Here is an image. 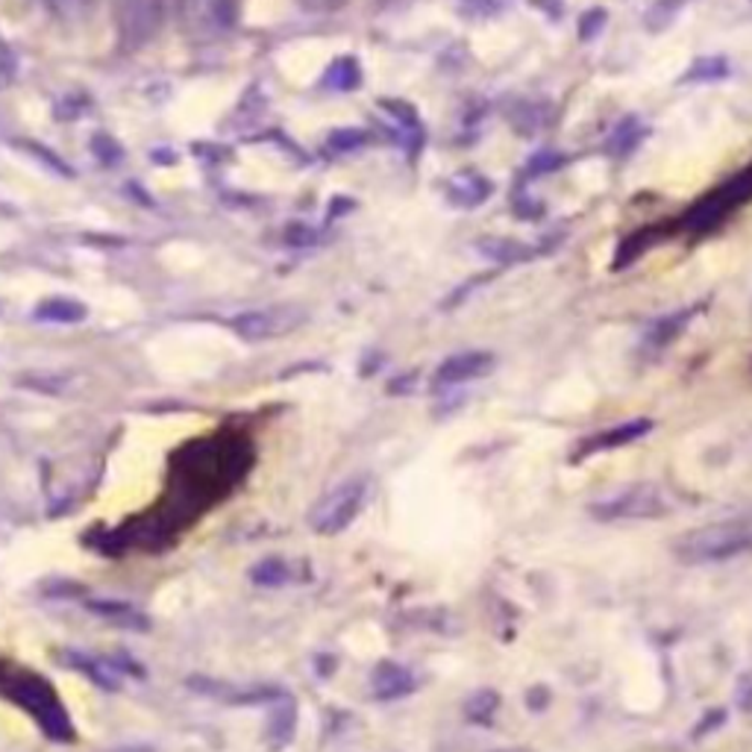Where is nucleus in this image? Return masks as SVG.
<instances>
[{"mask_svg": "<svg viewBox=\"0 0 752 752\" xmlns=\"http://www.w3.org/2000/svg\"><path fill=\"white\" fill-rule=\"evenodd\" d=\"M706 309H708V300H699V303H690V306H685V309H676V312H667V314L653 318V321L646 323L644 339H641L646 353H662V350L671 347L673 341L679 339L682 332L688 330L690 323L697 321V314H703Z\"/></svg>", "mask_w": 752, "mask_h": 752, "instance_id": "1a4fd4ad", "label": "nucleus"}, {"mask_svg": "<svg viewBox=\"0 0 752 752\" xmlns=\"http://www.w3.org/2000/svg\"><path fill=\"white\" fill-rule=\"evenodd\" d=\"M365 479H347L344 485H339L335 491H330L323 497L312 511V527L321 532V535H335L341 529H347L353 523V518L358 515V509L365 506Z\"/></svg>", "mask_w": 752, "mask_h": 752, "instance_id": "423d86ee", "label": "nucleus"}, {"mask_svg": "<svg viewBox=\"0 0 752 752\" xmlns=\"http://www.w3.org/2000/svg\"><path fill=\"white\" fill-rule=\"evenodd\" d=\"M653 427L655 423L650 421V418H632V421H623L618 423V427H609V430L591 432V435H585V439L576 444V450L571 453V462L579 465V462L597 456V453H609V450H620L627 447V444H635V441L646 439V435L653 432Z\"/></svg>", "mask_w": 752, "mask_h": 752, "instance_id": "6e6552de", "label": "nucleus"}, {"mask_svg": "<svg viewBox=\"0 0 752 752\" xmlns=\"http://www.w3.org/2000/svg\"><path fill=\"white\" fill-rule=\"evenodd\" d=\"M95 7V0H47V10L63 21L86 19Z\"/></svg>", "mask_w": 752, "mask_h": 752, "instance_id": "393cba45", "label": "nucleus"}, {"mask_svg": "<svg viewBox=\"0 0 752 752\" xmlns=\"http://www.w3.org/2000/svg\"><path fill=\"white\" fill-rule=\"evenodd\" d=\"M68 374H30L21 379V386L33 388V391H47V395H59L68 386Z\"/></svg>", "mask_w": 752, "mask_h": 752, "instance_id": "bb28decb", "label": "nucleus"}, {"mask_svg": "<svg viewBox=\"0 0 752 752\" xmlns=\"http://www.w3.org/2000/svg\"><path fill=\"white\" fill-rule=\"evenodd\" d=\"M300 323H303V312L295 306H270V309H256L233 318V330L244 341H265L279 339Z\"/></svg>", "mask_w": 752, "mask_h": 752, "instance_id": "0eeeda50", "label": "nucleus"}, {"mask_svg": "<svg viewBox=\"0 0 752 752\" xmlns=\"http://www.w3.org/2000/svg\"><path fill=\"white\" fill-rule=\"evenodd\" d=\"M673 233H679V221H659V224H646L641 230H635L632 235H627L623 242L618 244V253L611 259V270H627L632 268L638 259H644L646 253L659 247L664 239H671Z\"/></svg>", "mask_w": 752, "mask_h": 752, "instance_id": "9b49d317", "label": "nucleus"}, {"mask_svg": "<svg viewBox=\"0 0 752 752\" xmlns=\"http://www.w3.org/2000/svg\"><path fill=\"white\" fill-rule=\"evenodd\" d=\"M747 550H752V527L743 520H720L690 529L673 546V553L685 564L729 562Z\"/></svg>", "mask_w": 752, "mask_h": 752, "instance_id": "f03ea898", "label": "nucleus"}, {"mask_svg": "<svg viewBox=\"0 0 752 752\" xmlns=\"http://www.w3.org/2000/svg\"><path fill=\"white\" fill-rule=\"evenodd\" d=\"M606 24H609V12L602 7H594V10L585 12L579 19V42H594L606 30Z\"/></svg>", "mask_w": 752, "mask_h": 752, "instance_id": "a878e982", "label": "nucleus"}, {"mask_svg": "<svg viewBox=\"0 0 752 752\" xmlns=\"http://www.w3.org/2000/svg\"><path fill=\"white\" fill-rule=\"evenodd\" d=\"M367 135L362 133V130H339V133L330 135V147L332 151H350V147H358V144L365 142Z\"/></svg>", "mask_w": 752, "mask_h": 752, "instance_id": "c756f323", "label": "nucleus"}, {"mask_svg": "<svg viewBox=\"0 0 752 752\" xmlns=\"http://www.w3.org/2000/svg\"><path fill=\"white\" fill-rule=\"evenodd\" d=\"M646 135H650V126L641 118L623 115L615 124V130H611L609 142H606V153H609L611 159H629L646 142Z\"/></svg>", "mask_w": 752, "mask_h": 752, "instance_id": "4468645a", "label": "nucleus"}, {"mask_svg": "<svg viewBox=\"0 0 752 752\" xmlns=\"http://www.w3.org/2000/svg\"><path fill=\"white\" fill-rule=\"evenodd\" d=\"M86 314H89V309L77 300H68V297H51L33 309V318L42 323H80L86 321Z\"/></svg>", "mask_w": 752, "mask_h": 752, "instance_id": "a211bd4d", "label": "nucleus"}, {"mask_svg": "<svg viewBox=\"0 0 752 752\" xmlns=\"http://www.w3.org/2000/svg\"><path fill=\"white\" fill-rule=\"evenodd\" d=\"M362 82V71H358V63L353 56H339L335 63L330 65V71L323 74V86L335 91H353Z\"/></svg>", "mask_w": 752, "mask_h": 752, "instance_id": "aec40b11", "label": "nucleus"}, {"mask_svg": "<svg viewBox=\"0 0 752 752\" xmlns=\"http://www.w3.org/2000/svg\"><path fill=\"white\" fill-rule=\"evenodd\" d=\"M732 74L729 56L711 54V56H694L690 65L679 74L676 86H706V82H720Z\"/></svg>", "mask_w": 752, "mask_h": 752, "instance_id": "2eb2a0df", "label": "nucleus"}, {"mask_svg": "<svg viewBox=\"0 0 752 752\" xmlns=\"http://www.w3.org/2000/svg\"><path fill=\"white\" fill-rule=\"evenodd\" d=\"M527 703H529V708H532V711H544L546 703H550V688H541V685H535V688L529 690Z\"/></svg>", "mask_w": 752, "mask_h": 752, "instance_id": "473e14b6", "label": "nucleus"}, {"mask_svg": "<svg viewBox=\"0 0 752 752\" xmlns=\"http://www.w3.org/2000/svg\"><path fill=\"white\" fill-rule=\"evenodd\" d=\"M497 706H500V697L494 690H479L471 703H467V717L474 723H491V717L497 715Z\"/></svg>", "mask_w": 752, "mask_h": 752, "instance_id": "5701e85b", "label": "nucleus"}, {"mask_svg": "<svg viewBox=\"0 0 752 752\" xmlns=\"http://www.w3.org/2000/svg\"><path fill=\"white\" fill-rule=\"evenodd\" d=\"M91 153L98 156V162L100 165H118V162L124 159V147L112 139V135H107V133H98V135H91Z\"/></svg>", "mask_w": 752, "mask_h": 752, "instance_id": "b1692460", "label": "nucleus"}, {"mask_svg": "<svg viewBox=\"0 0 752 752\" xmlns=\"http://www.w3.org/2000/svg\"><path fill=\"white\" fill-rule=\"evenodd\" d=\"M218 3L221 0H170L179 27H183V33L188 38H195V42H207V38L221 33Z\"/></svg>", "mask_w": 752, "mask_h": 752, "instance_id": "f8f14e48", "label": "nucleus"}, {"mask_svg": "<svg viewBox=\"0 0 752 752\" xmlns=\"http://www.w3.org/2000/svg\"><path fill=\"white\" fill-rule=\"evenodd\" d=\"M318 239H321V235L314 233V230H309V226H303V224L288 226V233H286V242L295 244V247H306V244L318 242Z\"/></svg>", "mask_w": 752, "mask_h": 752, "instance_id": "7c9ffc66", "label": "nucleus"}, {"mask_svg": "<svg viewBox=\"0 0 752 752\" xmlns=\"http://www.w3.org/2000/svg\"><path fill=\"white\" fill-rule=\"evenodd\" d=\"M671 511V502L655 483H635L606 500L588 506V515L600 523H623V520H659Z\"/></svg>", "mask_w": 752, "mask_h": 752, "instance_id": "20e7f679", "label": "nucleus"}, {"mask_svg": "<svg viewBox=\"0 0 752 752\" xmlns=\"http://www.w3.org/2000/svg\"><path fill=\"white\" fill-rule=\"evenodd\" d=\"M726 720H729V711H726V708H711V711H708V715L703 717V720H699L697 726H694V732H690V738H694V741H699L703 734L717 732V729H720V726H723Z\"/></svg>", "mask_w": 752, "mask_h": 752, "instance_id": "cd10ccee", "label": "nucleus"}, {"mask_svg": "<svg viewBox=\"0 0 752 752\" xmlns=\"http://www.w3.org/2000/svg\"><path fill=\"white\" fill-rule=\"evenodd\" d=\"M491 179L485 177V174H479V170H462V174L450 179L447 198L450 203H456L462 209H476L491 198Z\"/></svg>", "mask_w": 752, "mask_h": 752, "instance_id": "ddd939ff", "label": "nucleus"}, {"mask_svg": "<svg viewBox=\"0 0 752 752\" xmlns=\"http://www.w3.org/2000/svg\"><path fill=\"white\" fill-rule=\"evenodd\" d=\"M15 74H19V59H15L12 47L0 36V86H10L15 80Z\"/></svg>", "mask_w": 752, "mask_h": 752, "instance_id": "c85d7f7f", "label": "nucleus"}, {"mask_svg": "<svg viewBox=\"0 0 752 752\" xmlns=\"http://www.w3.org/2000/svg\"><path fill=\"white\" fill-rule=\"evenodd\" d=\"M567 162H571V156H564L562 151H553V147L532 153V159L523 165L520 183H529V179H535V177H546V174H553V170L564 168Z\"/></svg>", "mask_w": 752, "mask_h": 752, "instance_id": "412c9836", "label": "nucleus"}, {"mask_svg": "<svg viewBox=\"0 0 752 752\" xmlns=\"http://www.w3.org/2000/svg\"><path fill=\"white\" fill-rule=\"evenodd\" d=\"M494 353L488 350H465V353H456V356L444 358L432 376V386L435 388H453L462 386V383H471V379H479V376L491 374L494 371Z\"/></svg>", "mask_w": 752, "mask_h": 752, "instance_id": "9d476101", "label": "nucleus"}, {"mask_svg": "<svg viewBox=\"0 0 752 752\" xmlns=\"http://www.w3.org/2000/svg\"><path fill=\"white\" fill-rule=\"evenodd\" d=\"M15 703H19L27 715L36 717V723L42 726V732L54 741H71L74 726L68 720L63 708V699L56 697V690L47 685V679L42 676H33V673H24V676H15L7 688Z\"/></svg>", "mask_w": 752, "mask_h": 752, "instance_id": "7ed1b4c3", "label": "nucleus"}, {"mask_svg": "<svg viewBox=\"0 0 752 752\" xmlns=\"http://www.w3.org/2000/svg\"><path fill=\"white\" fill-rule=\"evenodd\" d=\"M15 147H21V151H27L33 159H38L42 165H45L47 170H54V174H63V177H74V168L68 165V162L59 156V153H54L51 147H45V144L38 142H27V139H15Z\"/></svg>", "mask_w": 752, "mask_h": 752, "instance_id": "4be33fe9", "label": "nucleus"}, {"mask_svg": "<svg viewBox=\"0 0 752 752\" xmlns=\"http://www.w3.org/2000/svg\"><path fill=\"white\" fill-rule=\"evenodd\" d=\"M690 3H694V0H653L644 15V27L650 30V33H664L667 27H673V21L679 19Z\"/></svg>", "mask_w": 752, "mask_h": 752, "instance_id": "6ab92c4d", "label": "nucleus"}, {"mask_svg": "<svg viewBox=\"0 0 752 752\" xmlns=\"http://www.w3.org/2000/svg\"><path fill=\"white\" fill-rule=\"evenodd\" d=\"M509 124L515 126V133L520 135H535L538 130H544L553 121V107H546L541 100H515L506 109Z\"/></svg>", "mask_w": 752, "mask_h": 752, "instance_id": "dca6fc26", "label": "nucleus"}, {"mask_svg": "<svg viewBox=\"0 0 752 752\" xmlns=\"http://www.w3.org/2000/svg\"><path fill=\"white\" fill-rule=\"evenodd\" d=\"M479 253L485 259H491L494 265H518V262L532 259L538 251H532L529 244L518 242V239H506V235H485L476 242Z\"/></svg>", "mask_w": 752, "mask_h": 752, "instance_id": "f3484780", "label": "nucleus"}, {"mask_svg": "<svg viewBox=\"0 0 752 752\" xmlns=\"http://www.w3.org/2000/svg\"><path fill=\"white\" fill-rule=\"evenodd\" d=\"M747 203H752V162L743 165L741 170H734L732 177L723 179L720 186L706 191L703 198L694 200L685 209V215L679 218V233H711V230L723 224L726 218L738 212L741 207H747Z\"/></svg>", "mask_w": 752, "mask_h": 752, "instance_id": "f257e3e1", "label": "nucleus"}, {"mask_svg": "<svg viewBox=\"0 0 752 752\" xmlns=\"http://www.w3.org/2000/svg\"><path fill=\"white\" fill-rule=\"evenodd\" d=\"M306 12H318V15H327V12L341 10L347 0H297Z\"/></svg>", "mask_w": 752, "mask_h": 752, "instance_id": "2f4dec72", "label": "nucleus"}, {"mask_svg": "<svg viewBox=\"0 0 752 752\" xmlns=\"http://www.w3.org/2000/svg\"><path fill=\"white\" fill-rule=\"evenodd\" d=\"M168 15V0H115L118 42L124 51L151 45Z\"/></svg>", "mask_w": 752, "mask_h": 752, "instance_id": "39448f33", "label": "nucleus"}]
</instances>
